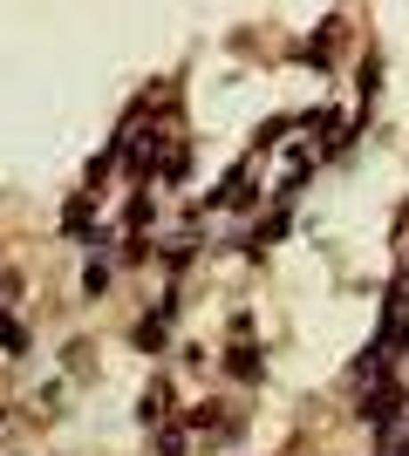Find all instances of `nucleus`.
Here are the masks:
<instances>
[{
	"mask_svg": "<svg viewBox=\"0 0 409 456\" xmlns=\"http://www.w3.org/2000/svg\"><path fill=\"white\" fill-rule=\"evenodd\" d=\"M0 347H14V354H20V347H28V334H20V327L7 321V314H0Z\"/></svg>",
	"mask_w": 409,
	"mask_h": 456,
	"instance_id": "nucleus-1",
	"label": "nucleus"
}]
</instances>
